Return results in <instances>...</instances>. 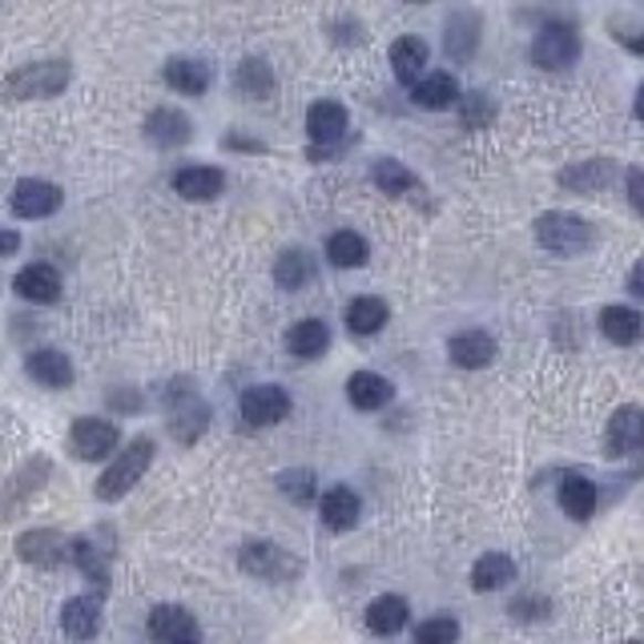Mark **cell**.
<instances>
[{"label":"cell","instance_id":"1","mask_svg":"<svg viewBox=\"0 0 644 644\" xmlns=\"http://www.w3.org/2000/svg\"><path fill=\"white\" fill-rule=\"evenodd\" d=\"M149 464H154V439H149V435L129 439V447L113 459L110 471H101L97 476V500L113 503V500H122V496H129V488H137V479L149 471Z\"/></svg>","mask_w":644,"mask_h":644},{"label":"cell","instance_id":"2","mask_svg":"<svg viewBox=\"0 0 644 644\" xmlns=\"http://www.w3.org/2000/svg\"><path fill=\"white\" fill-rule=\"evenodd\" d=\"M536 242L552 250V255H584L592 242H596V230H592L589 218H577V214H540L536 218Z\"/></svg>","mask_w":644,"mask_h":644},{"label":"cell","instance_id":"3","mask_svg":"<svg viewBox=\"0 0 644 644\" xmlns=\"http://www.w3.org/2000/svg\"><path fill=\"white\" fill-rule=\"evenodd\" d=\"M65 85H69L65 61H37V65L12 69L4 93H9L12 101H41V97L65 93Z\"/></svg>","mask_w":644,"mask_h":644},{"label":"cell","instance_id":"4","mask_svg":"<svg viewBox=\"0 0 644 644\" xmlns=\"http://www.w3.org/2000/svg\"><path fill=\"white\" fill-rule=\"evenodd\" d=\"M580 56V33L568 21L544 24L532 41V65L548 69V73H560V69H572Z\"/></svg>","mask_w":644,"mask_h":644},{"label":"cell","instance_id":"5","mask_svg":"<svg viewBox=\"0 0 644 644\" xmlns=\"http://www.w3.org/2000/svg\"><path fill=\"white\" fill-rule=\"evenodd\" d=\"M238 564H242V572H250V577H258V580H294L302 572L299 555L282 552V548L267 544V540L246 544L242 555H238Z\"/></svg>","mask_w":644,"mask_h":644},{"label":"cell","instance_id":"6","mask_svg":"<svg viewBox=\"0 0 644 644\" xmlns=\"http://www.w3.org/2000/svg\"><path fill=\"white\" fill-rule=\"evenodd\" d=\"M61 201H65V194H61L53 181L21 178L9 194V210L17 214V218H49V214L61 210Z\"/></svg>","mask_w":644,"mask_h":644},{"label":"cell","instance_id":"7","mask_svg":"<svg viewBox=\"0 0 644 644\" xmlns=\"http://www.w3.org/2000/svg\"><path fill=\"white\" fill-rule=\"evenodd\" d=\"M117 427H113L110 419H97V415H90V419H77L73 423V432H69V447H73V456L85 459V464H97V459H105L117 447Z\"/></svg>","mask_w":644,"mask_h":644},{"label":"cell","instance_id":"8","mask_svg":"<svg viewBox=\"0 0 644 644\" xmlns=\"http://www.w3.org/2000/svg\"><path fill=\"white\" fill-rule=\"evenodd\" d=\"M238 407H242V419L250 427H274L290 415V395L274 383H258V387L246 391Z\"/></svg>","mask_w":644,"mask_h":644},{"label":"cell","instance_id":"9","mask_svg":"<svg viewBox=\"0 0 644 644\" xmlns=\"http://www.w3.org/2000/svg\"><path fill=\"white\" fill-rule=\"evenodd\" d=\"M162 81L174 93H181V97H201V93L210 90L214 69L201 56H169L166 69H162Z\"/></svg>","mask_w":644,"mask_h":644},{"label":"cell","instance_id":"10","mask_svg":"<svg viewBox=\"0 0 644 644\" xmlns=\"http://www.w3.org/2000/svg\"><path fill=\"white\" fill-rule=\"evenodd\" d=\"M17 555H21L24 564H37V568H56L65 555H73V544H69L61 532H49V528H37V532H24L17 536Z\"/></svg>","mask_w":644,"mask_h":644},{"label":"cell","instance_id":"11","mask_svg":"<svg viewBox=\"0 0 644 644\" xmlns=\"http://www.w3.org/2000/svg\"><path fill=\"white\" fill-rule=\"evenodd\" d=\"M346 125H351V117H346V105L343 101H314L311 113H307V137H311L314 145H339L346 137Z\"/></svg>","mask_w":644,"mask_h":644},{"label":"cell","instance_id":"12","mask_svg":"<svg viewBox=\"0 0 644 644\" xmlns=\"http://www.w3.org/2000/svg\"><path fill=\"white\" fill-rule=\"evenodd\" d=\"M166 427L178 444H194V439H201V432L210 427V407H206L198 395H178V399L169 403Z\"/></svg>","mask_w":644,"mask_h":644},{"label":"cell","instance_id":"13","mask_svg":"<svg viewBox=\"0 0 644 644\" xmlns=\"http://www.w3.org/2000/svg\"><path fill=\"white\" fill-rule=\"evenodd\" d=\"M145 137L157 149H178V145H186L194 137V122L181 110H174V105H162V110L145 117Z\"/></svg>","mask_w":644,"mask_h":644},{"label":"cell","instance_id":"14","mask_svg":"<svg viewBox=\"0 0 644 644\" xmlns=\"http://www.w3.org/2000/svg\"><path fill=\"white\" fill-rule=\"evenodd\" d=\"M149 636L162 644H194L198 641V621L178 604H157L149 612Z\"/></svg>","mask_w":644,"mask_h":644},{"label":"cell","instance_id":"15","mask_svg":"<svg viewBox=\"0 0 644 644\" xmlns=\"http://www.w3.org/2000/svg\"><path fill=\"white\" fill-rule=\"evenodd\" d=\"M174 189H178L186 201H214L226 189V174L218 166H206V162L181 166L178 174H174Z\"/></svg>","mask_w":644,"mask_h":644},{"label":"cell","instance_id":"16","mask_svg":"<svg viewBox=\"0 0 644 644\" xmlns=\"http://www.w3.org/2000/svg\"><path fill=\"white\" fill-rule=\"evenodd\" d=\"M12 290H17L24 302L49 307V302L61 299V274H56V267H49V262H33V267H24L21 274L12 278Z\"/></svg>","mask_w":644,"mask_h":644},{"label":"cell","instance_id":"17","mask_svg":"<svg viewBox=\"0 0 644 644\" xmlns=\"http://www.w3.org/2000/svg\"><path fill=\"white\" fill-rule=\"evenodd\" d=\"M636 447H644V412L641 407H621V412L609 419L604 451H609V456H629Z\"/></svg>","mask_w":644,"mask_h":644},{"label":"cell","instance_id":"18","mask_svg":"<svg viewBox=\"0 0 644 644\" xmlns=\"http://www.w3.org/2000/svg\"><path fill=\"white\" fill-rule=\"evenodd\" d=\"M447 355L451 363L464 371H479L488 367L491 359H496V339L488 331H459L451 343H447Z\"/></svg>","mask_w":644,"mask_h":644},{"label":"cell","instance_id":"19","mask_svg":"<svg viewBox=\"0 0 644 644\" xmlns=\"http://www.w3.org/2000/svg\"><path fill=\"white\" fill-rule=\"evenodd\" d=\"M319 511L331 532H351L359 516H363V503H359V496L351 488H326L319 500Z\"/></svg>","mask_w":644,"mask_h":644},{"label":"cell","instance_id":"20","mask_svg":"<svg viewBox=\"0 0 644 644\" xmlns=\"http://www.w3.org/2000/svg\"><path fill=\"white\" fill-rule=\"evenodd\" d=\"M395 387H391L387 378L375 375V371H355V375L346 378V399L355 412H378V407H387Z\"/></svg>","mask_w":644,"mask_h":644},{"label":"cell","instance_id":"21","mask_svg":"<svg viewBox=\"0 0 644 644\" xmlns=\"http://www.w3.org/2000/svg\"><path fill=\"white\" fill-rule=\"evenodd\" d=\"M427 56H432L427 41L407 33L391 45V69H395V77H399L403 85H419V73L427 69Z\"/></svg>","mask_w":644,"mask_h":644},{"label":"cell","instance_id":"22","mask_svg":"<svg viewBox=\"0 0 644 644\" xmlns=\"http://www.w3.org/2000/svg\"><path fill=\"white\" fill-rule=\"evenodd\" d=\"M61 633L69 641H93L101 633V604L90 596H77L69 600L65 609H61Z\"/></svg>","mask_w":644,"mask_h":644},{"label":"cell","instance_id":"23","mask_svg":"<svg viewBox=\"0 0 644 644\" xmlns=\"http://www.w3.org/2000/svg\"><path fill=\"white\" fill-rule=\"evenodd\" d=\"M555 500H560L564 516H572V520H589L592 511H596V484H592V479H584L580 471H568V476L560 479Z\"/></svg>","mask_w":644,"mask_h":644},{"label":"cell","instance_id":"24","mask_svg":"<svg viewBox=\"0 0 644 644\" xmlns=\"http://www.w3.org/2000/svg\"><path fill=\"white\" fill-rule=\"evenodd\" d=\"M412 101L432 113L451 110L459 101V81L451 73H427V77H419V85H412Z\"/></svg>","mask_w":644,"mask_h":644},{"label":"cell","instance_id":"25","mask_svg":"<svg viewBox=\"0 0 644 644\" xmlns=\"http://www.w3.org/2000/svg\"><path fill=\"white\" fill-rule=\"evenodd\" d=\"M600 334L616 346H633L644 334V319L633 307H604L600 311Z\"/></svg>","mask_w":644,"mask_h":644},{"label":"cell","instance_id":"26","mask_svg":"<svg viewBox=\"0 0 644 644\" xmlns=\"http://www.w3.org/2000/svg\"><path fill=\"white\" fill-rule=\"evenodd\" d=\"M331 346V326L322 319H302L287 331V351L299 359H319Z\"/></svg>","mask_w":644,"mask_h":644},{"label":"cell","instance_id":"27","mask_svg":"<svg viewBox=\"0 0 644 644\" xmlns=\"http://www.w3.org/2000/svg\"><path fill=\"white\" fill-rule=\"evenodd\" d=\"M407 621H412V609H407V600H403V596H395V592H391V596L371 600L367 629L375 636H395Z\"/></svg>","mask_w":644,"mask_h":644},{"label":"cell","instance_id":"28","mask_svg":"<svg viewBox=\"0 0 644 644\" xmlns=\"http://www.w3.org/2000/svg\"><path fill=\"white\" fill-rule=\"evenodd\" d=\"M511 580H516V564H511V555H503V552L479 555L476 568H471V589L476 592H500V589H508Z\"/></svg>","mask_w":644,"mask_h":644},{"label":"cell","instance_id":"29","mask_svg":"<svg viewBox=\"0 0 644 644\" xmlns=\"http://www.w3.org/2000/svg\"><path fill=\"white\" fill-rule=\"evenodd\" d=\"M371 258V246L363 233L355 230H334L331 242H326V262L339 270H359Z\"/></svg>","mask_w":644,"mask_h":644},{"label":"cell","instance_id":"30","mask_svg":"<svg viewBox=\"0 0 644 644\" xmlns=\"http://www.w3.org/2000/svg\"><path fill=\"white\" fill-rule=\"evenodd\" d=\"M24 371L41 383V387H69L73 383V363H69L61 351H33Z\"/></svg>","mask_w":644,"mask_h":644},{"label":"cell","instance_id":"31","mask_svg":"<svg viewBox=\"0 0 644 644\" xmlns=\"http://www.w3.org/2000/svg\"><path fill=\"white\" fill-rule=\"evenodd\" d=\"M387 302L375 299V294H359L351 307H346V331L351 334H378L387 326Z\"/></svg>","mask_w":644,"mask_h":644},{"label":"cell","instance_id":"32","mask_svg":"<svg viewBox=\"0 0 644 644\" xmlns=\"http://www.w3.org/2000/svg\"><path fill=\"white\" fill-rule=\"evenodd\" d=\"M314 278V258L307 250H287L274 262V282L282 290H302Z\"/></svg>","mask_w":644,"mask_h":644},{"label":"cell","instance_id":"33","mask_svg":"<svg viewBox=\"0 0 644 644\" xmlns=\"http://www.w3.org/2000/svg\"><path fill=\"white\" fill-rule=\"evenodd\" d=\"M233 85H238V93L242 97H270L274 93V73H270L267 61H258V56H246L242 65H238V73H233Z\"/></svg>","mask_w":644,"mask_h":644},{"label":"cell","instance_id":"34","mask_svg":"<svg viewBox=\"0 0 644 644\" xmlns=\"http://www.w3.org/2000/svg\"><path fill=\"white\" fill-rule=\"evenodd\" d=\"M371 178H375V186L383 189V194H391V198H403V194H412L415 189V174L403 162H395V157H378L375 166H371Z\"/></svg>","mask_w":644,"mask_h":644},{"label":"cell","instance_id":"35","mask_svg":"<svg viewBox=\"0 0 644 644\" xmlns=\"http://www.w3.org/2000/svg\"><path fill=\"white\" fill-rule=\"evenodd\" d=\"M612 169L609 162H584V166H568L564 174H560V181H564L568 189H580V194H589V189H600L612 181Z\"/></svg>","mask_w":644,"mask_h":644},{"label":"cell","instance_id":"36","mask_svg":"<svg viewBox=\"0 0 644 644\" xmlns=\"http://www.w3.org/2000/svg\"><path fill=\"white\" fill-rule=\"evenodd\" d=\"M459 641V624L451 616H432L415 629V644H456Z\"/></svg>","mask_w":644,"mask_h":644},{"label":"cell","instance_id":"37","mask_svg":"<svg viewBox=\"0 0 644 644\" xmlns=\"http://www.w3.org/2000/svg\"><path fill=\"white\" fill-rule=\"evenodd\" d=\"M278 488L287 491L294 503H311L314 500V476L311 471H287V476H278Z\"/></svg>","mask_w":644,"mask_h":644},{"label":"cell","instance_id":"38","mask_svg":"<svg viewBox=\"0 0 644 644\" xmlns=\"http://www.w3.org/2000/svg\"><path fill=\"white\" fill-rule=\"evenodd\" d=\"M491 101L484 97V93H471V97L464 101V125L467 129H479V125H488L491 122Z\"/></svg>","mask_w":644,"mask_h":644},{"label":"cell","instance_id":"39","mask_svg":"<svg viewBox=\"0 0 644 644\" xmlns=\"http://www.w3.org/2000/svg\"><path fill=\"white\" fill-rule=\"evenodd\" d=\"M629 201H633V210L644 218V169H633V174H629Z\"/></svg>","mask_w":644,"mask_h":644},{"label":"cell","instance_id":"40","mask_svg":"<svg viewBox=\"0 0 644 644\" xmlns=\"http://www.w3.org/2000/svg\"><path fill=\"white\" fill-rule=\"evenodd\" d=\"M616 33H621V45L629 49V53L644 56V33H624V29H616Z\"/></svg>","mask_w":644,"mask_h":644},{"label":"cell","instance_id":"41","mask_svg":"<svg viewBox=\"0 0 644 644\" xmlns=\"http://www.w3.org/2000/svg\"><path fill=\"white\" fill-rule=\"evenodd\" d=\"M629 290H633L636 299H644V262H636L633 274H629Z\"/></svg>","mask_w":644,"mask_h":644},{"label":"cell","instance_id":"42","mask_svg":"<svg viewBox=\"0 0 644 644\" xmlns=\"http://www.w3.org/2000/svg\"><path fill=\"white\" fill-rule=\"evenodd\" d=\"M17 246H21V238H17V230H4V255H17Z\"/></svg>","mask_w":644,"mask_h":644},{"label":"cell","instance_id":"43","mask_svg":"<svg viewBox=\"0 0 644 644\" xmlns=\"http://www.w3.org/2000/svg\"><path fill=\"white\" fill-rule=\"evenodd\" d=\"M636 117H641V122H644V85H641V90H636Z\"/></svg>","mask_w":644,"mask_h":644},{"label":"cell","instance_id":"44","mask_svg":"<svg viewBox=\"0 0 644 644\" xmlns=\"http://www.w3.org/2000/svg\"><path fill=\"white\" fill-rule=\"evenodd\" d=\"M407 4H427V0H407Z\"/></svg>","mask_w":644,"mask_h":644},{"label":"cell","instance_id":"45","mask_svg":"<svg viewBox=\"0 0 644 644\" xmlns=\"http://www.w3.org/2000/svg\"><path fill=\"white\" fill-rule=\"evenodd\" d=\"M633 644H641V641H633Z\"/></svg>","mask_w":644,"mask_h":644},{"label":"cell","instance_id":"46","mask_svg":"<svg viewBox=\"0 0 644 644\" xmlns=\"http://www.w3.org/2000/svg\"><path fill=\"white\" fill-rule=\"evenodd\" d=\"M194 644H198V641H194Z\"/></svg>","mask_w":644,"mask_h":644}]
</instances>
